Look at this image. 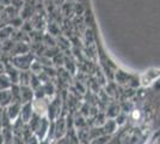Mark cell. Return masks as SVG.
Listing matches in <instances>:
<instances>
[{"instance_id":"1","label":"cell","mask_w":160,"mask_h":144,"mask_svg":"<svg viewBox=\"0 0 160 144\" xmlns=\"http://www.w3.org/2000/svg\"><path fill=\"white\" fill-rule=\"evenodd\" d=\"M31 114H32V106L31 103H24L20 108L19 117L23 123H29L31 120Z\"/></svg>"},{"instance_id":"2","label":"cell","mask_w":160,"mask_h":144,"mask_svg":"<svg viewBox=\"0 0 160 144\" xmlns=\"http://www.w3.org/2000/svg\"><path fill=\"white\" fill-rule=\"evenodd\" d=\"M20 107L19 103H11L10 106H8V108H7V114H8V118H10V120L11 121H14V120H17V118L19 117L20 114Z\"/></svg>"},{"instance_id":"3","label":"cell","mask_w":160,"mask_h":144,"mask_svg":"<svg viewBox=\"0 0 160 144\" xmlns=\"http://www.w3.org/2000/svg\"><path fill=\"white\" fill-rule=\"evenodd\" d=\"M0 144H4V136H2V132H0Z\"/></svg>"}]
</instances>
